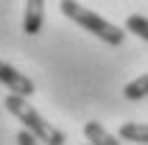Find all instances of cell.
<instances>
[{
	"mask_svg": "<svg viewBox=\"0 0 148 145\" xmlns=\"http://www.w3.org/2000/svg\"><path fill=\"white\" fill-rule=\"evenodd\" d=\"M6 109L14 114L17 120L23 123V129L28 131V134H34L42 145H64V142H67L64 134H62L56 126H50V123L45 120V117H42V114L36 112V109H34L25 98L8 95V98H6Z\"/></svg>",
	"mask_w": 148,
	"mask_h": 145,
	"instance_id": "cell-1",
	"label": "cell"
},
{
	"mask_svg": "<svg viewBox=\"0 0 148 145\" xmlns=\"http://www.w3.org/2000/svg\"><path fill=\"white\" fill-rule=\"evenodd\" d=\"M59 8H62V14H64V17H70L73 23H78L84 31H90L92 36H98V39H101V42H106V45H120V42H123V36H126V31H120L117 25L106 23V20H103V17H98L95 11L84 8L81 3L64 0Z\"/></svg>",
	"mask_w": 148,
	"mask_h": 145,
	"instance_id": "cell-2",
	"label": "cell"
},
{
	"mask_svg": "<svg viewBox=\"0 0 148 145\" xmlns=\"http://www.w3.org/2000/svg\"><path fill=\"white\" fill-rule=\"evenodd\" d=\"M0 84L8 87V89H11V95H17V98L34 95V81L28 78V75H23L20 70H14L11 64H6L3 59H0Z\"/></svg>",
	"mask_w": 148,
	"mask_h": 145,
	"instance_id": "cell-3",
	"label": "cell"
},
{
	"mask_svg": "<svg viewBox=\"0 0 148 145\" xmlns=\"http://www.w3.org/2000/svg\"><path fill=\"white\" fill-rule=\"evenodd\" d=\"M42 23H45V3L42 0H28L25 3V14H23V31L28 36L42 31Z\"/></svg>",
	"mask_w": 148,
	"mask_h": 145,
	"instance_id": "cell-4",
	"label": "cell"
},
{
	"mask_svg": "<svg viewBox=\"0 0 148 145\" xmlns=\"http://www.w3.org/2000/svg\"><path fill=\"white\" fill-rule=\"evenodd\" d=\"M84 137H87L90 145H120L115 134H109V131L103 129L101 123H95V120H90L84 126Z\"/></svg>",
	"mask_w": 148,
	"mask_h": 145,
	"instance_id": "cell-5",
	"label": "cell"
},
{
	"mask_svg": "<svg viewBox=\"0 0 148 145\" xmlns=\"http://www.w3.org/2000/svg\"><path fill=\"white\" fill-rule=\"evenodd\" d=\"M120 140L148 145V126L145 123H123V126H120Z\"/></svg>",
	"mask_w": 148,
	"mask_h": 145,
	"instance_id": "cell-6",
	"label": "cell"
},
{
	"mask_svg": "<svg viewBox=\"0 0 148 145\" xmlns=\"http://www.w3.org/2000/svg\"><path fill=\"white\" fill-rule=\"evenodd\" d=\"M123 98H129V101H143V98H148V72L126 84V89H123Z\"/></svg>",
	"mask_w": 148,
	"mask_h": 145,
	"instance_id": "cell-7",
	"label": "cell"
},
{
	"mask_svg": "<svg viewBox=\"0 0 148 145\" xmlns=\"http://www.w3.org/2000/svg\"><path fill=\"white\" fill-rule=\"evenodd\" d=\"M126 28H129L132 34H137L140 39L148 42V20H145L143 14H132L129 20H126Z\"/></svg>",
	"mask_w": 148,
	"mask_h": 145,
	"instance_id": "cell-8",
	"label": "cell"
},
{
	"mask_svg": "<svg viewBox=\"0 0 148 145\" xmlns=\"http://www.w3.org/2000/svg\"><path fill=\"white\" fill-rule=\"evenodd\" d=\"M17 145H42L39 142V140H36V137H34V134H28V131H20V134H17Z\"/></svg>",
	"mask_w": 148,
	"mask_h": 145,
	"instance_id": "cell-9",
	"label": "cell"
}]
</instances>
